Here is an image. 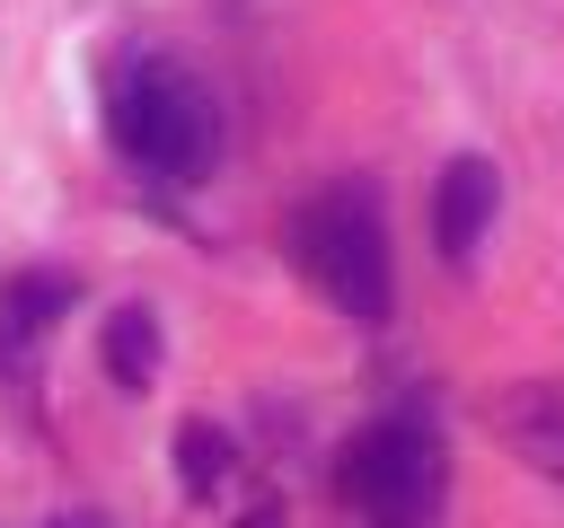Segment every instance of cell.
Listing matches in <instances>:
<instances>
[{
  "label": "cell",
  "mask_w": 564,
  "mask_h": 528,
  "mask_svg": "<svg viewBox=\"0 0 564 528\" xmlns=\"http://www.w3.org/2000/svg\"><path fill=\"white\" fill-rule=\"evenodd\" d=\"M106 123H115V150H123L132 167L176 176V185L212 176V158H220V114H212L203 79H194V70H176V62H159V53L123 62Z\"/></svg>",
  "instance_id": "cell-1"
},
{
  "label": "cell",
  "mask_w": 564,
  "mask_h": 528,
  "mask_svg": "<svg viewBox=\"0 0 564 528\" xmlns=\"http://www.w3.org/2000/svg\"><path fill=\"white\" fill-rule=\"evenodd\" d=\"M291 255L308 264V282H317L352 326H379V317H388L397 273H388V220H379V194H370V185H326V194L291 220Z\"/></svg>",
  "instance_id": "cell-2"
},
{
  "label": "cell",
  "mask_w": 564,
  "mask_h": 528,
  "mask_svg": "<svg viewBox=\"0 0 564 528\" xmlns=\"http://www.w3.org/2000/svg\"><path fill=\"white\" fill-rule=\"evenodd\" d=\"M344 502L370 510L379 528H423L432 519V484H441V458H432V431L414 414H388L370 431L344 440V466H335Z\"/></svg>",
  "instance_id": "cell-3"
},
{
  "label": "cell",
  "mask_w": 564,
  "mask_h": 528,
  "mask_svg": "<svg viewBox=\"0 0 564 528\" xmlns=\"http://www.w3.org/2000/svg\"><path fill=\"white\" fill-rule=\"evenodd\" d=\"M485 422H494V440H502L520 466H538L546 484H564V387L511 378V387L485 405Z\"/></svg>",
  "instance_id": "cell-4"
},
{
  "label": "cell",
  "mask_w": 564,
  "mask_h": 528,
  "mask_svg": "<svg viewBox=\"0 0 564 528\" xmlns=\"http://www.w3.org/2000/svg\"><path fill=\"white\" fill-rule=\"evenodd\" d=\"M494 202H502L494 158H449L441 185H432V246H441L449 264H467V255L485 246V229H494Z\"/></svg>",
  "instance_id": "cell-5"
},
{
  "label": "cell",
  "mask_w": 564,
  "mask_h": 528,
  "mask_svg": "<svg viewBox=\"0 0 564 528\" xmlns=\"http://www.w3.org/2000/svg\"><path fill=\"white\" fill-rule=\"evenodd\" d=\"M106 378H115L123 396H141V387L159 378V317H150V308H115V317H106Z\"/></svg>",
  "instance_id": "cell-6"
},
{
  "label": "cell",
  "mask_w": 564,
  "mask_h": 528,
  "mask_svg": "<svg viewBox=\"0 0 564 528\" xmlns=\"http://www.w3.org/2000/svg\"><path fill=\"white\" fill-rule=\"evenodd\" d=\"M53 308H70V273H18L9 282V343L18 334H44Z\"/></svg>",
  "instance_id": "cell-7"
},
{
  "label": "cell",
  "mask_w": 564,
  "mask_h": 528,
  "mask_svg": "<svg viewBox=\"0 0 564 528\" xmlns=\"http://www.w3.org/2000/svg\"><path fill=\"white\" fill-rule=\"evenodd\" d=\"M176 475H185V493H220V475H229L220 422H185V431H176Z\"/></svg>",
  "instance_id": "cell-8"
},
{
  "label": "cell",
  "mask_w": 564,
  "mask_h": 528,
  "mask_svg": "<svg viewBox=\"0 0 564 528\" xmlns=\"http://www.w3.org/2000/svg\"><path fill=\"white\" fill-rule=\"evenodd\" d=\"M247 528H282V519H273V510H256V519H247Z\"/></svg>",
  "instance_id": "cell-9"
},
{
  "label": "cell",
  "mask_w": 564,
  "mask_h": 528,
  "mask_svg": "<svg viewBox=\"0 0 564 528\" xmlns=\"http://www.w3.org/2000/svg\"><path fill=\"white\" fill-rule=\"evenodd\" d=\"M53 528H106V519H53Z\"/></svg>",
  "instance_id": "cell-10"
}]
</instances>
